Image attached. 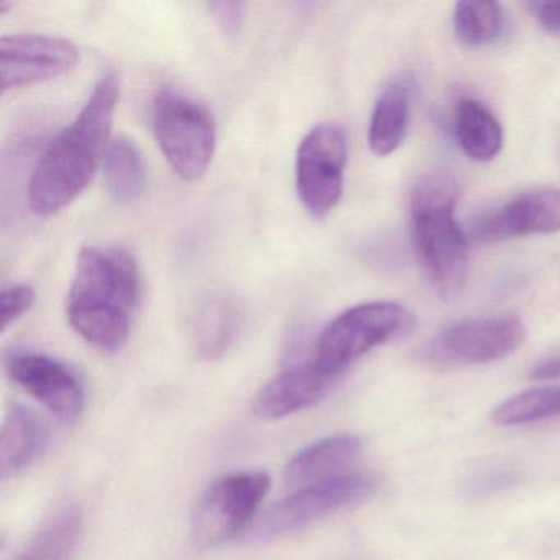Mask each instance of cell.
<instances>
[{"mask_svg":"<svg viewBox=\"0 0 560 560\" xmlns=\"http://www.w3.org/2000/svg\"><path fill=\"white\" fill-rule=\"evenodd\" d=\"M119 96L116 74H104L73 122L48 143L28 185L35 214H57L93 182L109 150Z\"/></svg>","mask_w":560,"mask_h":560,"instance_id":"6da1fadb","label":"cell"},{"mask_svg":"<svg viewBox=\"0 0 560 560\" xmlns=\"http://www.w3.org/2000/svg\"><path fill=\"white\" fill-rule=\"evenodd\" d=\"M142 281L137 261L119 247H84L68 293L71 327L96 349L119 352L130 336Z\"/></svg>","mask_w":560,"mask_h":560,"instance_id":"7a4b0ae2","label":"cell"},{"mask_svg":"<svg viewBox=\"0 0 560 560\" xmlns=\"http://www.w3.org/2000/svg\"><path fill=\"white\" fill-rule=\"evenodd\" d=\"M458 185L447 173H431L415 186L411 228L416 254L431 283L445 296L464 287L467 238L455 219Z\"/></svg>","mask_w":560,"mask_h":560,"instance_id":"3957f363","label":"cell"},{"mask_svg":"<svg viewBox=\"0 0 560 560\" xmlns=\"http://www.w3.org/2000/svg\"><path fill=\"white\" fill-rule=\"evenodd\" d=\"M152 120L156 143L176 175L186 182L201 179L218 143L211 110L173 88H163L153 100Z\"/></svg>","mask_w":560,"mask_h":560,"instance_id":"277c9868","label":"cell"},{"mask_svg":"<svg viewBox=\"0 0 560 560\" xmlns=\"http://www.w3.org/2000/svg\"><path fill=\"white\" fill-rule=\"evenodd\" d=\"M415 314L392 301L357 304L327 324L316 343L314 362L339 376L350 363L376 347L411 332Z\"/></svg>","mask_w":560,"mask_h":560,"instance_id":"5b68a950","label":"cell"},{"mask_svg":"<svg viewBox=\"0 0 560 560\" xmlns=\"http://www.w3.org/2000/svg\"><path fill=\"white\" fill-rule=\"evenodd\" d=\"M346 132L336 124H319L301 140L296 152V191L313 218L329 215L339 205L346 183Z\"/></svg>","mask_w":560,"mask_h":560,"instance_id":"8992f818","label":"cell"},{"mask_svg":"<svg viewBox=\"0 0 560 560\" xmlns=\"http://www.w3.org/2000/svg\"><path fill=\"white\" fill-rule=\"evenodd\" d=\"M378 478L366 471H349L319 483L307 485L275 504L258 527L261 539H278L298 533L316 521L362 503L378 488Z\"/></svg>","mask_w":560,"mask_h":560,"instance_id":"52a82bcc","label":"cell"},{"mask_svg":"<svg viewBox=\"0 0 560 560\" xmlns=\"http://www.w3.org/2000/svg\"><path fill=\"white\" fill-rule=\"evenodd\" d=\"M264 471H238L219 478L199 498L192 516V536L199 546H218L241 533L270 490Z\"/></svg>","mask_w":560,"mask_h":560,"instance_id":"ba28073f","label":"cell"},{"mask_svg":"<svg viewBox=\"0 0 560 560\" xmlns=\"http://www.w3.org/2000/svg\"><path fill=\"white\" fill-rule=\"evenodd\" d=\"M526 336L517 317H474L445 327L425 347L424 357L441 366L485 365L516 352Z\"/></svg>","mask_w":560,"mask_h":560,"instance_id":"9c48e42d","label":"cell"},{"mask_svg":"<svg viewBox=\"0 0 560 560\" xmlns=\"http://www.w3.org/2000/svg\"><path fill=\"white\" fill-rule=\"evenodd\" d=\"M80 50L73 42L44 34L5 35L0 40L2 91L55 80L73 70Z\"/></svg>","mask_w":560,"mask_h":560,"instance_id":"30bf717a","label":"cell"},{"mask_svg":"<svg viewBox=\"0 0 560 560\" xmlns=\"http://www.w3.org/2000/svg\"><path fill=\"white\" fill-rule=\"evenodd\" d=\"M5 369L21 388L65 424H73L83 415L86 401L83 385L60 360L19 350L5 359Z\"/></svg>","mask_w":560,"mask_h":560,"instance_id":"8fae6325","label":"cell"},{"mask_svg":"<svg viewBox=\"0 0 560 560\" xmlns=\"http://www.w3.org/2000/svg\"><path fill=\"white\" fill-rule=\"evenodd\" d=\"M560 231V189L527 192L481 218L474 229L481 242H503Z\"/></svg>","mask_w":560,"mask_h":560,"instance_id":"7c38bea8","label":"cell"},{"mask_svg":"<svg viewBox=\"0 0 560 560\" xmlns=\"http://www.w3.org/2000/svg\"><path fill=\"white\" fill-rule=\"evenodd\" d=\"M336 378L314 360L288 369L261 386L254 399L255 416L275 421L304 411L326 398Z\"/></svg>","mask_w":560,"mask_h":560,"instance_id":"4fadbf2b","label":"cell"},{"mask_svg":"<svg viewBox=\"0 0 560 560\" xmlns=\"http://www.w3.org/2000/svg\"><path fill=\"white\" fill-rule=\"evenodd\" d=\"M362 441L355 435L320 439L298 452L284 468V480L293 487H307L352 471L362 455Z\"/></svg>","mask_w":560,"mask_h":560,"instance_id":"5bb4252c","label":"cell"},{"mask_svg":"<svg viewBox=\"0 0 560 560\" xmlns=\"http://www.w3.org/2000/svg\"><path fill=\"white\" fill-rule=\"evenodd\" d=\"M48 444L45 425L22 406H14L5 416L0 438V475L2 478L15 475L31 467Z\"/></svg>","mask_w":560,"mask_h":560,"instance_id":"9a60e30c","label":"cell"},{"mask_svg":"<svg viewBox=\"0 0 560 560\" xmlns=\"http://www.w3.org/2000/svg\"><path fill=\"white\" fill-rule=\"evenodd\" d=\"M411 120V93L405 83L388 84L376 100L369 127L370 150L376 156L393 155L405 143Z\"/></svg>","mask_w":560,"mask_h":560,"instance_id":"2e32d148","label":"cell"},{"mask_svg":"<svg viewBox=\"0 0 560 560\" xmlns=\"http://www.w3.org/2000/svg\"><path fill=\"white\" fill-rule=\"evenodd\" d=\"M241 324V307L232 298H209L199 306L192 320L191 337L195 349L205 359H219L234 343Z\"/></svg>","mask_w":560,"mask_h":560,"instance_id":"e0dca14e","label":"cell"},{"mask_svg":"<svg viewBox=\"0 0 560 560\" xmlns=\"http://www.w3.org/2000/svg\"><path fill=\"white\" fill-rule=\"evenodd\" d=\"M454 133L458 147L475 162H491L503 147V129L483 104L464 100L454 113Z\"/></svg>","mask_w":560,"mask_h":560,"instance_id":"ac0fdd59","label":"cell"},{"mask_svg":"<svg viewBox=\"0 0 560 560\" xmlns=\"http://www.w3.org/2000/svg\"><path fill=\"white\" fill-rule=\"evenodd\" d=\"M83 511L65 504L14 560H71L83 534Z\"/></svg>","mask_w":560,"mask_h":560,"instance_id":"d6986e66","label":"cell"},{"mask_svg":"<svg viewBox=\"0 0 560 560\" xmlns=\"http://www.w3.org/2000/svg\"><path fill=\"white\" fill-rule=\"evenodd\" d=\"M107 192L119 205L137 201L145 191L147 163L139 147L127 139L113 140L104 159Z\"/></svg>","mask_w":560,"mask_h":560,"instance_id":"ffe728a7","label":"cell"},{"mask_svg":"<svg viewBox=\"0 0 560 560\" xmlns=\"http://www.w3.org/2000/svg\"><path fill=\"white\" fill-rule=\"evenodd\" d=\"M560 416V386L527 389L501 402L493 412L498 425H524Z\"/></svg>","mask_w":560,"mask_h":560,"instance_id":"44dd1931","label":"cell"},{"mask_svg":"<svg viewBox=\"0 0 560 560\" xmlns=\"http://www.w3.org/2000/svg\"><path fill=\"white\" fill-rule=\"evenodd\" d=\"M454 25L465 45L485 47L503 34V8L497 2H458L455 5Z\"/></svg>","mask_w":560,"mask_h":560,"instance_id":"7402d4cb","label":"cell"},{"mask_svg":"<svg viewBox=\"0 0 560 560\" xmlns=\"http://www.w3.org/2000/svg\"><path fill=\"white\" fill-rule=\"evenodd\" d=\"M35 294L34 288L27 283L12 284L4 288L0 294V316H2V330H8L12 324L18 323L25 313L34 306Z\"/></svg>","mask_w":560,"mask_h":560,"instance_id":"603a6c76","label":"cell"},{"mask_svg":"<svg viewBox=\"0 0 560 560\" xmlns=\"http://www.w3.org/2000/svg\"><path fill=\"white\" fill-rule=\"evenodd\" d=\"M209 12L224 34L237 35L244 28L247 5L244 2H209Z\"/></svg>","mask_w":560,"mask_h":560,"instance_id":"cb8c5ba5","label":"cell"},{"mask_svg":"<svg viewBox=\"0 0 560 560\" xmlns=\"http://www.w3.org/2000/svg\"><path fill=\"white\" fill-rule=\"evenodd\" d=\"M527 9L539 22L540 27L560 34V2H530Z\"/></svg>","mask_w":560,"mask_h":560,"instance_id":"d4e9b609","label":"cell"},{"mask_svg":"<svg viewBox=\"0 0 560 560\" xmlns=\"http://www.w3.org/2000/svg\"><path fill=\"white\" fill-rule=\"evenodd\" d=\"M530 378L536 382H549V380L560 378V357H552V359L542 360L534 366L530 372Z\"/></svg>","mask_w":560,"mask_h":560,"instance_id":"484cf974","label":"cell"}]
</instances>
